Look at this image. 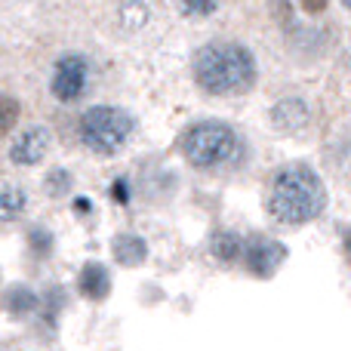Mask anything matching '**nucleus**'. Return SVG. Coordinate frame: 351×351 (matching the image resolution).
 I'll use <instances>...</instances> for the list:
<instances>
[{"mask_svg":"<svg viewBox=\"0 0 351 351\" xmlns=\"http://www.w3.org/2000/svg\"><path fill=\"white\" fill-rule=\"evenodd\" d=\"M194 80L210 96H243L256 86L259 65L241 40H210L194 53Z\"/></svg>","mask_w":351,"mask_h":351,"instance_id":"1","label":"nucleus"},{"mask_svg":"<svg viewBox=\"0 0 351 351\" xmlns=\"http://www.w3.org/2000/svg\"><path fill=\"white\" fill-rule=\"evenodd\" d=\"M327 210V185L311 167L287 164L268 185V216L278 225L299 228L315 222Z\"/></svg>","mask_w":351,"mask_h":351,"instance_id":"2","label":"nucleus"},{"mask_svg":"<svg viewBox=\"0 0 351 351\" xmlns=\"http://www.w3.org/2000/svg\"><path fill=\"white\" fill-rule=\"evenodd\" d=\"M182 158L200 173H216L237 167L247 154L243 136L225 121H197L179 139Z\"/></svg>","mask_w":351,"mask_h":351,"instance_id":"3","label":"nucleus"},{"mask_svg":"<svg viewBox=\"0 0 351 351\" xmlns=\"http://www.w3.org/2000/svg\"><path fill=\"white\" fill-rule=\"evenodd\" d=\"M133 130H136V121L130 111L117 108V105H93L77 121V139L93 154L111 158V154H117L130 142Z\"/></svg>","mask_w":351,"mask_h":351,"instance_id":"4","label":"nucleus"},{"mask_svg":"<svg viewBox=\"0 0 351 351\" xmlns=\"http://www.w3.org/2000/svg\"><path fill=\"white\" fill-rule=\"evenodd\" d=\"M90 86V62L80 53H65L53 65V77H49V93L59 102H77Z\"/></svg>","mask_w":351,"mask_h":351,"instance_id":"5","label":"nucleus"},{"mask_svg":"<svg viewBox=\"0 0 351 351\" xmlns=\"http://www.w3.org/2000/svg\"><path fill=\"white\" fill-rule=\"evenodd\" d=\"M284 259H287V247L280 241H274V237L256 234V237H247V243H243L241 262L253 278H271L284 265Z\"/></svg>","mask_w":351,"mask_h":351,"instance_id":"6","label":"nucleus"},{"mask_svg":"<svg viewBox=\"0 0 351 351\" xmlns=\"http://www.w3.org/2000/svg\"><path fill=\"white\" fill-rule=\"evenodd\" d=\"M47 152H49V130L28 127V130H22L19 139L10 145V160L16 167H37Z\"/></svg>","mask_w":351,"mask_h":351,"instance_id":"7","label":"nucleus"},{"mask_svg":"<svg viewBox=\"0 0 351 351\" xmlns=\"http://www.w3.org/2000/svg\"><path fill=\"white\" fill-rule=\"evenodd\" d=\"M268 117H271L274 130H280V133H302L311 123V108L305 105V99L287 96V99H280V102H274Z\"/></svg>","mask_w":351,"mask_h":351,"instance_id":"8","label":"nucleus"},{"mask_svg":"<svg viewBox=\"0 0 351 351\" xmlns=\"http://www.w3.org/2000/svg\"><path fill=\"white\" fill-rule=\"evenodd\" d=\"M77 290H80V296L90 299V302H102V299H108V293H111L108 268H105L102 262H86L77 274Z\"/></svg>","mask_w":351,"mask_h":351,"instance_id":"9","label":"nucleus"},{"mask_svg":"<svg viewBox=\"0 0 351 351\" xmlns=\"http://www.w3.org/2000/svg\"><path fill=\"white\" fill-rule=\"evenodd\" d=\"M111 253H114V262L123 268H136L145 262L148 256V243L145 237L139 234H117L114 243H111Z\"/></svg>","mask_w":351,"mask_h":351,"instance_id":"10","label":"nucleus"},{"mask_svg":"<svg viewBox=\"0 0 351 351\" xmlns=\"http://www.w3.org/2000/svg\"><path fill=\"white\" fill-rule=\"evenodd\" d=\"M243 243H247V237L234 234V231H216L210 237V256L222 265H234L243 259Z\"/></svg>","mask_w":351,"mask_h":351,"instance_id":"11","label":"nucleus"},{"mask_svg":"<svg viewBox=\"0 0 351 351\" xmlns=\"http://www.w3.org/2000/svg\"><path fill=\"white\" fill-rule=\"evenodd\" d=\"M37 293L31 290V287H25V284H16V287H10V290L3 293V311L6 315H12V317H19V315H31V311L37 308Z\"/></svg>","mask_w":351,"mask_h":351,"instance_id":"12","label":"nucleus"},{"mask_svg":"<svg viewBox=\"0 0 351 351\" xmlns=\"http://www.w3.org/2000/svg\"><path fill=\"white\" fill-rule=\"evenodd\" d=\"M28 206V194L19 185H3L0 188V222H16Z\"/></svg>","mask_w":351,"mask_h":351,"instance_id":"13","label":"nucleus"},{"mask_svg":"<svg viewBox=\"0 0 351 351\" xmlns=\"http://www.w3.org/2000/svg\"><path fill=\"white\" fill-rule=\"evenodd\" d=\"M19 117H22V105H19V99L10 96V93H0V139L12 133V127L19 123Z\"/></svg>","mask_w":351,"mask_h":351,"instance_id":"14","label":"nucleus"},{"mask_svg":"<svg viewBox=\"0 0 351 351\" xmlns=\"http://www.w3.org/2000/svg\"><path fill=\"white\" fill-rule=\"evenodd\" d=\"M71 173L68 170H62V167H56L53 173L47 176V179H43V188H47V194L49 197H62V194H68L71 191Z\"/></svg>","mask_w":351,"mask_h":351,"instance_id":"15","label":"nucleus"},{"mask_svg":"<svg viewBox=\"0 0 351 351\" xmlns=\"http://www.w3.org/2000/svg\"><path fill=\"white\" fill-rule=\"evenodd\" d=\"M28 243L34 256H49L53 253V234L47 228H31L28 231Z\"/></svg>","mask_w":351,"mask_h":351,"instance_id":"16","label":"nucleus"},{"mask_svg":"<svg viewBox=\"0 0 351 351\" xmlns=\"http://www.w3.org/2000/svg\"><path fill=\"white\" fill-rule=\"evenodd\" d=\"M179 3H182V10H185L188 16L206 19V16H213V12L219 10V3H222V0H179Z\"/></svg>","mask_w":351,"mask_h":351,"instance_id":"17","label":"nucleus"},{"mask_svg":"<svg viewBox=\"0 0 351 351\" xmlns=\"http://www.w3.org/2000/svg\"><path fill=\"white\" fill-rule=\"evenodd\" d=\"M299 3H302V10L308 12V16H321V12L330 6V0H299Z\"/></svg>","mask_w":351,"mask_h":351,"instance_id":"18","label":"nucleus"},{"mask_svg":"<svg viewBox=\"0 0 351 351\" xmlns=\"http://www.w3.org/2000/svg\"><path fill=\"white\" fill-rule=\"evenodd\" d=\"M111 197L121 200V204H127L130 200V191H127V179H117L114 185H111Z\"/></svg>","mask_w":351,"mask_h":351,"instance_id":"19","label":"nucleus"},{"mask_svg":"<svg viewBox=\"0 0 351 351\" xmlns=\"http://www.w3.org/2000/svg\"><path fill=\"white\" fill-rule=\"evenodd\" d=\"M342 247H346V256H348V262H351V228L346 231V237H342Z\"/></svg>","mask_w":351,"mask_h":351,"instance_id":"20","label":"nucleus"},{"mask_svg":"<svg viewBox=\"0 0 351 351\" xmlns=\"http://www.w3.org/2000/svg\"><path fill=\"white\" fill-rule=\"evenodd\" d=\"M346 6H348V10H351V0H346Z\"/></svg>","mask_w":351,"mask_h":351,"instance_id":"21","label":"nucleus"}]
</instances>
